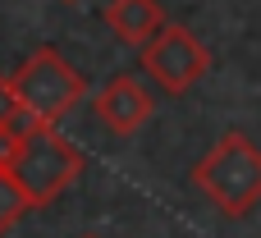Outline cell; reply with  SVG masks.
<instances>
[{
    "label": "cell",
    "instance_id": "obj_2",
    "mask_svg": "<svg viewBox=\"0 0 261 238\" xmlns=\"http://www.w3.org/2000/svg\"><path fill=\"white\" fill-rule=\"evenodd\" d=\"M14 96L23 105V119L28 124H60L78 101H87V78L55 50V46H37L14 73Z\"/></svg>",
    "mask_w": 261,
    "mask_h": 238
},
{
    "label": "cell",
    "instance_id": "obj_11",
    "mask_svg": "<svg viewBox=\"0 0 261 238\" xmlns=\"http://www.w3.org/2000/svg\"><path fill=\"white\" fill-rule=\"evenodd\" d=\"M69 5H73V0H69Z\"/></svg>",
    "mask_w": 261,
    "mask_h": 238
},
{
    "label": "cell",
    "instance_id": "obj_10",
    "mask_svg": "<svg viewBox=\"0 0 261 238\" xmlns=\"http://www.w3.org/2000/svg\"><path fill=\"white\" fill-rule=\"evenodd\" d=\"M83 238H101V234H83Z\"/></svg>",
    "mask_w": 261,
    "mask_h": 238
},
{
    "label": "cell",
    "instance_id": "obj_4",
    "mask_svg": "<svg viewBox=\"0 0 261 238\" xmlns=\"http://www.w3.org/2000/svg\"><path fill=\"white\" fill-rule=\"evenodd\" d=\"M142 69L161 83V92L184 96L188 87H197L211 73V50L202 46V37L184 23H165L147 46H142Z\"/></svg>",
    "mask_w": 261,
    "mask_h": 238
},
{
    "label": "cell",
    "instance_id": "obj_9",
    "mask_svg": "<svg viewBox=\"0 0 261 238\" xmlns=\"http://www.w3.org/2000/svg\"><path fill=\"white\" fill-rule=\"evenodd\" d=\"M18 151H23V128H18V124L0 128V170H14Z\"/></svg>",
    "mask_w": 261,
    "mask_h": 238
},
{
    "label": "cell",
    "instance_id": "obj_6",
    "mask_svg": "<svg viewBox=\"0 0 261 238\" xmlns=\"http://www.w3.org/2000/svg\"><path fill=\"white\" fill-rule=\"evenodd\" d=\"M101 18H106V28L124 41V46H147L170 18H165V9H161V0H110L106 9H101Z\"/></svg>",
    "mask_w": 261,
    "mask_h": 238
},
{
    "label": "cell",
    "instance_id": "obj_7",
    "mask_svg": "<svg viewBox=\"0 0 261 238\" xmlns=\"http://www.w3.org/2000/svg\"><path fill=\"white\" fill-rule=\"evenodd\" d=\"M28 211H37V206H32V197L23 193V183L14 179V170H0V238L9 234Z\"/></svg>",
    "mask_w": 261,
    "mask_h": 238
},
{
    "label": "cell",
    "instance_id": "obj_8",
    "mask_svg": "<svg viewBox=\"0 0 261 238\" xmlns=\"http://www.w3.org/2000/svg\"><path fill=\"white\" fill-rule=\"evenodd\" d=\"M18 119H23V105L14 96V83H9V73H0V128L18 124Z\"/></svg>",
    "mask_w": 261,
    "mask_h": 238
},
{
    "label": "cell",
    "instance_id": "obj_1",
    "mask_svg": "<svg viewBox=\"0 0 261 238\" xmlns=\"http://www.w3.org/2000/svg\"><path fill=\"white\" fill-rule=\"evenodd\" d=\"M193 188L229 220H243L261 202V147L229 128L197 165H193Z\"/></svg>",
    "mask_w": 261,
    "mask_h": 238
},
{
    "label": "cell",
    "instance_id": "obj_3",
    "mask_svg": "<svg viewBox=\"0 0 261 238\" xmlns=\"http://www.w3.org/2000/svg\"><path fill=\"white\" fill-rule=\"evenodd\" d=\"M83 174V151L50 124H23V151L14 161V179L32 197V206H50Z\"/></svg>",
    "mask_w": 261,
    "mask_h": 238
},
{
    "label": "cell",
    "instance_id": "obj_5",
    "mask_svg": "<svg viewBox=\"0 0 261 238\" xmlns=\"http://www.w3.org/2000/svg\"><path fill=\"white\" fill-rule=\"evenodd\" d=\"M92 110H96V119H101L110 133H138V128L151 119L156 101H151V92H147L133 73H115V78H106V83L96 87Z\"/></svg>",
    "mask_w": 261,
    "mask_h": 238
}]
</instances>
